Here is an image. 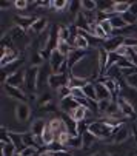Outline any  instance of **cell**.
I'll return each instance as SVG.
<instances>
[{
  "label": "cell",
  "instance_id": "cell-38",
  "mask_svg": "<svg viewBox=\"0 0 137 156\" xmlns=\"http://www.w3.org/2000/svg\"><path fill=\"white\" fill-rule=\"evenodd\" d=\"M15 151L17 150L12 144H2V156H14Z\"/></svg>",
  "mask_w": 137,
  "mask_h": 156
},
{
  "label": "cell",
  "instance_id": "cell-14",
  "mask_svg": "<svg viewBox=\"0 0 137 156\" xmlns=\"http://www.w3.org/2000/svg\"><path fill=\"white\" fill-rule=\"evenodd\" d=\"M85 57H86V51H83V50H73L70 53V56H68V68H70V71L74 68L77 63H80Z\"/></svg>",
  "mask_w": 137,
  "mask_h": 156
},
{
  "label": "cell",
  "instance_id": "cell-9",
  "mask_svg": "<svg viewBox=\"0 0 137 156\" xmlns=\"http://www.w3.org/2000/svg\"><path fill=\"white\" fill-rule=\"evenodd\" d=\"M3 88H5V93H6L9 98H12V99H17L19 102H28V99H29V98H26L25 91L22 90V88L11 87V85H8V83H3Z\"/></svg>",
  "mask_w": 137,
  "mask_h": 156
},
{
  "label": "cell",
  "instance_id": "cell-20",
  "mask_svg": "<svg viewBox=\"0 0 137 156\" xmlns=\"http://www.w3.org/2000/svg\"><path fill=\"white\" fill-rule=\"evenodd\" d=\"M74 27H77L79 30H83V31L91 33V25H89V22H88V19H86V16H85L83 11L76 17V20H74Z\"/></svg>",
  "mask_w": 137,
  "mask_h": 156
},
{
  "label": "cell",
  "instance_id": "cell-61",
  "mask_svg": "<svg viewBox=\"0 0 137 156\" xmlns=\"http://www.w3.org/2000/svg\"><path fill=\"white\" fill-rule=\"evenodd\" d=\"M40 154H42V153H39V151H37V153H36V154H33V156H40Z\"/></svg>",
  "mask_w": 137,
  "mask_h": 156
},
{
  "label": "cell",
  "instance_id": "cell-40",
  "mask_svg": "<svg viewBox=\"0 0 137 156\" xmlns=\"http://www.w3.org/2000/svg\"><path fill=\"white\" fill-rule=\"evenodd\" d=\"M56 91H57V96L60 98V101H62V99H65V98H70V96H71V88L68 87V85L60 87L59 90H56Z\"/></svg>",
  "mask_w": 137,
  "mask_h": 156
},
{
  "label": "cell",
  "instance_id": "cell-57",
  "mask_svg": "<svg viewBox=\"0 0 137 156\" xmlns=\"http://www.w3.org/2000/svg\"><path fill=\"white\" fill-rule=\"evenodd\" d=\"M54 156H74V154L70 153L68 150H63V151H57V153H54Z\"/></svg>",
  "mask_w": 137,
  "mask_h": 156
},
{
  "label": "cell",
  "instance_id": "cell-45",
  "mask_svg": "<svg viewBox=\"0 0 137 156\" xmlns=\"http://www.w3.org/2000/svg\"><path fill=\"white\" fill-rule=\"evenodd\" d=\"M102 28H103V31L106 33V36L109 37L111 36V33L114 31V28H112V25H111V20H105V22H100V23H99Z\"/></svg>",
  "mask_w": 137,
  "mask_h": 156
},
{
  "label": "cell",
  "instance_id": "cell-19",
  "mask_svg": "<svg viewBox=\"0 0 137 156\" xmlns=\"http://www.w3.org/2000/svg\"><path fill=\"white\" fill-rule=\"evenodd\" d=\"M62 121H63V124H65V128H66V131L70 133L71 136H77L79 135V130H77V122L70 116V115H63L62 116Z\"/></svg>",
  "mask_w": 137,
  "mask_h": 156
},
{
  "label": "cell",
  "instance_id": "cell-36",
  "mask_svg": "<svg viewBox=\"0 0 137 156\" xmlns=\"http://www.w3.org/2000/svg\"><path fill=\"white\" fill-rule=\"evenodd\" d=\"M82 9L86 11V12H94V11H97V2H93V0H83Z\"/></svg>",
  "mask_w": 137,
  "mask_h": 156
},
{
  "label": "cell",
  "instance_id": "cell-29",
  "mask_svg": "<svg viewBox=\"0 0 137 156\" xmlns=\"http://www.w3.org/2000/svg\"><path fill=\"white\" fill-rule=\"evenodd\" d=\"M82 139H83V148H89L91 145H93L96 141H97V138L91 133L89 130L88 131H85L83 135H82Z\"/></svg>",
  "mask_w": 137,
  "mask_h": 156
},
{
  "label": "cell",
  "instance_id": "cell-26",
  "mask_svg": "<svg viewBox=\"0 0 137 156\" xmlns=\"http://www.w3.org/2000/svg\"><path fill=\"white\" fill-rule=\"evenodd\" d=\"M74 50H83V51H86L88 50V47H89V42H88V39L85 37V36H82V34H77V37H76V40H74Z\"/></svg>",
  "mask_w": 137,
  "mask_h": 156
},
{
  "label": "cell",
  "instance_id": "cell-3",
  "mask_svg": "<svg viewBox=\"0 0 137 156\" xmlns=\"http://www.w3.org/2000/svg\"><path fill=\"white\" fill-rule=\"evenodd\" d=\"M70 77H71V74H68V73L51 74V76L48 77V85H50L51 88H56V90H59L60 87H65V85L70 87Z\"/></svg>",
  "mask_w": 137,
  "mask_h": 156
},
{
  "label": "cell",
  "instance_id": "cell-7",
  "mask_svg": "<svg viewBox=\"0 0 137 156\" xmlns=\"http://www.w3.org/2000/svg\"><path fill=\"white\" fill-rule=\"evenodd\" d=\"M116 102H117V105H119V108H120V111H122V115H123L125 118L135 119V110H134V107H132V104H131L129 101H126L125 98L119 96Z\"/></svg>",
  "mask_w": 137,
  "mask_h": 156
},
{
  "label": "cell",
  "instance_id": "cell-2",
  "mask_svg": "<svg viewBox=\"0 0 137 156\" xmlns=\"http://www.w3.org/2000/svg\"><path fill=\"white\" fill-rule=\"evenodd\" d=\"M40 68L39 66H28L26 68V77H25V88L29 94H34L37 91V79H39Z\"/></svg>",
  "mask_w": 137,
  "mask_h": 156
},
{
  "label": "cell",
  "instance_id": "cell-39",
  "mask_svg": "<svg viewBox=\"0 0 137 156\" xmlns=\"http://www.w3.org/2000/svg\"><path fill=\"white\" fill-rule=\"evenodd\" d=\"M43 56L40 51H34L33 56H31V66H39L40 63H43Z\"/></svg>",
  "mask_w": 137,
  "mask_h": 156
},
{
  "label": "cell",
  "instance_id": "cell-11",
  "mask_svg": "<svg viewBox=\"0 0 137 156\" xmlns=\"http://www.w3.org/2000/svg\"><path fill=\"white\" fill-rule=\"evenodd\" d=\"M25 77H26V70H19L6 79V83L11 87H17V88L25 87Z\"/></svg>",
  "mask_w": 137,
  "mask_h": 156
},
{
  "label": "cell",
  "instance_id": "cell-52",
  "mask_svg": "<svg viewBox=\"0 0 137 156\" xmlns=\"http://www.w3.org/2000/svg\"><path fill=\"white\" fill-rule=\"evenodd\" d=\"M36 153H37V148H34V147H26L23 151H22V154H23V156H33Z\"/></svg>",
  "mask_w": 137,
  "mask_h": 156
},
{
  "label": "cell",
  "instance_id": "cell-51",
  "mask_svg": "<svg viewBox=\"0 0 137 156\" xmlns=\"http://www.w3.org/2000/svg\"><path fill=\"white\" fill-rule=\"evenodd\" d=\"M14 5H15V8H17V9H25L29 3L26 2V0H15Z\"/></svg>",
  "mask_w": 137,
  "mask_h": 156
},
{
  "label": "cell",
  "instance_id": "cell-25",
  "mask_svg": "<svg viewBox=\"0 0 137 156\" xmlns=\"http://www.w3.org/2000/svg\"><path fill=\"white\" fill-rule=\"evenodd\" d=\"M89 82H91L89 79L76 77V76H73V74H71V77H70V88H71V90H73V88H85Z\"/></svg>",
  "mask_w": 137,
  "mask_h": 156
},
{
  "label": "cell",
  "instance_id": "cell-43",
  "mask_svg": "<svg viewBox=\"0 0 137 156\" xmlns=\"http://www.w3.org/2000/svg\"><path fill=\"white\" fill-rule=\"evenodd\" d=\"M51 6H53V8H56L57 11H63L65 8L70 6V3L65 2V0H56V2H51Z\"/></svg>",
  "mask_w": 137,
  "mask_h": 156
},
{
  "label": "cell",
  "instance_id": "cell-42",
  "mask_svg": "<svg viewBox=\"0 0 137 156\" xmlns=\"http://www.w3.org/2000/svg\"><path fill=\"white\" fill-rule=\"evenodd\" d=\"M51 102H53V96H51V93H45V94H42V96H40V101H39V108L45 107L46 104H51Z\"/></svg>",
  "mask_w": 137,
  "mask_h": 156
},
{
  "label": "cell",
  "instance_id": "cell-33",
  "mask_svg": "<svg viewBox=\"0 0 137 156\" xmlns=\"http://www.w3.org/2000/svg\"><path fill=\"white\" fill-rule=\"evenodd\" d=\"M74 48L70 45V43H68V42H59V47H57V51L62 54V56H65V57H68V56H70V53L73 51Z\"/></svg>",
  "mask_w": 137,
  "mask_h": 156
},
{
  "label": "cell",
  "instance_id": "cell-60",
  "mask_svg": "<svg viewBox=\"0 0 137 156\" xmlns=\"http://www.w3.org/2000/svg\"><path fill=\"white\" fill-rule=\"evenodd\" d=\"M14 156H23V154H22V153H17V151H15V154H14Z\"/></svg>",
  "mask_w": 137,
  "mask_h": 156
},
{
  "label": "cell",
  "instance_id": "cell-4",
  "mask_svg": "<svg viewBox=\"0 0 137 156\" xmlns=\"http://www.w3.org/2000/svg\"><path fill=\"white\" fill-rule=\"evenodd\" d=\"M123 45H125V37L123 36H116V37H108L106 40H103L102 48H105L108 53H116Z\"/></svg>",
  "mask_w": 137,
  "mask_h": 156
},
{
  "label": "cell",
  "instance_id": "cell-24",
  "mask_svg": "<svg viewBox=\"0 0 137 156\" xmlns=\"http://www.w3.org/2000/svg\"><path fill=\"white\" fill-rule=\"evenodd\" d=\"M22 139H23V144H25L26 147H34V148H39V141H37V138L33 135L31 131L22 133Z\"/></svg>",
  "mask_w": 137,
  "mask_h": 156
},
{
  "label": "cell",
  "instance_id": "cell-23",
  "mask_svg": "<svg viewBox=\"0 0 137 156\" xmlns=\"http://www.w3.org/2000/svg\"><path fill=\"white\" fill-rule=\"evenodd\" d=\"M109 20H111V25H112L114 31H120V30H123V28L129 27V25L126 23V22L123 20V17H122L120 14H114Z\"/></svg>",
  "mask_w": 137,
  "mask_h": 156
},
{
  "label": "cell",
  "instance_id": "cell-17",
  "mask_svg": "<svg viewBox=\"0 0 137 156\" xmlns=\"http://www.w3.org/2000/svg\"><path fill=\"white\" fill-rule=\"evenodd\" d=\"M94 87H96L97 102H100V101H112L111 93L108 91V88L105 87V83H102V82H94Z\"/></svg>",
  "mask_w": 137,
  "mask_h": 156
},
{
  "label": "cell",
  "instance_id": "cell-18",
  "mask_svg": "<svg viewBox=\"0 0 137 156\" xmlns=\"http://www.w3.org/2000/svg\"><path fill=\"white\" fill-rule=\"evenodd\" d=\"M128 136H129V128L128 127H125V125H122L120 128H117L116 130V133L109 138L114 144H120V142H123V141H126L128 139Z\"/></svg>",
  "mask_w": 137,
  "mask_h": 156
},
{
  "label": "cell",
  "instance_id": "cell-13",
  "mask_svg": "<svg viewBox=\"0 0 137 156\" xmlns=\"http://www.w3.org/2000/svg\"><path fill=\"white\" fill-rule=\"evenodd\" d=\"M46 125H48V122L43 121V119H37V121H34V122L31 124V130H29V131L37 138L39 142H42V136H43L45 130H46Z\"/></svg>",
  "mask_w": 137,
  "mask_h": 156
},
{
  "label": "cell",
  "instance_id": "cell-54",
  "mask_svg": "<svg viewBox=\"0 0 137 156\" xmlns=\"http://www.w3.org/2000/svg\"><path fill=\"white\" fill-rule=\"evenodd\" d=\"M40 110H43V111H56V105L51 102V104H46L45 107H42Z\"/></svg>",
  "mask_w": 137,
  "mask_h": 156
},
{
  "label": "cell",
  "instance_id": "cell-22",
  "mask_svg": "<svg viewBox=\"0 0 137 156\" xmlns=\"http://www.w3.org/2000/svg\"><path fill=\"white\" fill-rule=\"evenodd\" d=\"M105 116H106V118H114V119H120V118L123 116L116 101H111V104H109V107H108V110H106Z\"/></svg>",
  "mask_w": 137,
  "mask_h": 156
},
{
  "label": "cell",
  "instance_id": "cell-55",
  "mask_svg": "<svg viewBox=\"0 0 137 156\" xmlns=\"http://www.w3.org/2000/svg\"><path fill=\"white\" fill-rule=\"evenodd\" d=\"M131 128H132V131H131V135H132V139H134V142H135V145H137V125L134 124V125H132Z\"/></svg>",
  "mask_w": 137,
  "mask_h": 156
},
{
  "label": "cell",
  "instance_id": "cell-48",
  "mask_svg": "<svg viewBox=\"0 0 137 156\" xmlns=\"http://www.w3.org/2000/svg\"><path fill=\"white\" fill-rule=\"evenodd\" d=\"M71 96H73V98H74L76 101L86 98V94L83 93V90H82V88H73V90H71Z\"/></svg>",
  "mask_w": 137,
  "mask_h": 156
},
{
  "label": "cell",
  "instance_id": "cell-41",
  "mask_svg": "<svg viewBox=\"0 0 137 156\" xmlns=\"http://www.w3.org/2000/svg\"><path fill=\"white\" fill-rule=\"evenodd\" d=\"M63 150H66V148H65V145H62L59 141H56V142L46 145V151H51V153H57V151H63Z\"/></svg>",
  "mask_w": 137,
  "mask_h": 156
},
{
  "label": "cell",
  "instance_id": "cell-15",
  "mask_svg": "<svg viewBox=\"0 0 137 156\" xmlns=\"http://www.w3.org/2000/svg\"><path fill=\"white\" fill-rule=\"evenodd\" d=\"M29 116H31V110H29L28 104L26 102H19L17 107H15V118H17V121L25 122V121L29 119Z\"/></svg>",
  "mask_w": 137,
  "mask_h": 156
},
{
  "label": "cell",
  "instance_id": "cell-32",
  "mask_svg": "<svg viewBox=\"0 0 137 156\" xmlns=\"http://www.w3.org/2000/svg\"><path fill=\"white\" fill-rule=\"evenodd\" d=\"M8 36H9V37L14 40V42H15V40H20V39H23V37H25V30L15 25V27H14V28H12L9 33H8Z\"/></svg>",
  "mask_w": 137,
  "mask_h": 156
},
{
  "label": "cell",
  "instance_id": "cell-8",
  "mask_svg": "<svg viewBox=\"0 0 137 156\" xmlns=\"http://www.w3.org/2000/svg\"><path fill=\"white\" fill-rule=\"evenodd\" d=\"M97 63H99V77H103L106 74L108 70V60H109V53L105 48H99L97 50Z\"/></svg>",
  "mask_w": 137,
  "mask_h": 156
},
{
  "label": "cell",
  "instance_id": "cell-50",
  "mask_svg": "<svg viewBox=\"0 0 137 156\" xmlns=\"http://www.w3.org/2000/svg\"><path fill=\"white\" fill-rule=\"evenodd\" d=\"M125 47H128V48H135V47H137V39H135V37H125Z\"/></svg>",
  "mask_w": 137,
  "mask_h": 156
},
{
  "label": "cell",
  "instance_id": "cell-56",
  "mask_svg": "<svg viewBox=\"0 0 137 156\" xmlns=\"http://www.w3.org/2000/svg\"><path fill=\"white\" fill-rule=\"evenodd\" d=\"M129 12H131V14H134V16L137 17V2L131 3V6H129Z\"/></svg>",
  "mask_w": 137,
  "mask_h": 156
},
{
  "label": "cell",
  "instance_id": "cell-53",
  "mask_svg": "<svg viewBox=\"0 0 137 156\" xmlns=\"http://www.w3.org/2000/svg\"><path fill=\"white\" fill-rule=\"evenodd\" d=\"M128 59L134 63V66H137V54L134 53V50L132 48H129V54H128Z\"/></svg>",
  "mask_w": 137,
  "mask_h": 156
},
{
  "label": "cell",
  "instance_id": "cell-30",
  "mask_svg": "<svg viewBox=\"0 0 137 156\" xmlns=\"http://www.w3.org/2000/svg\"><path fill=\"white\" fill-rule=\"evenodd\" d=\"M66 147H71V148H83V139H82V135H77V136H71L70 141H68Z\"/></svg>",
  "mask_w": 137,
  "mask_h": 156
},
{
  "label": "cell",
  "instance_id": "cell-47",
  "mask_svg": "<svg viewBox=\"0 0 137 156\" xmlns=\"http://www.w3.org/2000/svg\"><path fill=\"white\" fill-rule=\"evenodd\" d=\"M125 80H126V83H128L131 88L137 90V73H134V74H131V76L125 77Z\"/></svg>",
  "mask_w": 137,
  "mask_h": 156
},
{
  "label": "cell",
  "instance_id": "cell-37",
  "mask_svg": "<svg viewBox=\"0 0 137 156\" xmlns=\"http://www.w3.org/2000/svg\"><path fill=\"white\" fill-rule=\"evenodd\" d=\"M91 34H94L96 37H99V39H102V40H106V39H108L106 33L103 31V28H102V27H100L99 23L93 27V30H91Z\"/></svg>",
  "mask_w": 137,
  "mask_h": 156
},
{
  "label": "cell",
  "instance_id": "cell-12",
  "mask_svg": "<svg viewBox=\"0 0 137 156\" xmlns=\"http://www.w3.org/2000/svg\"><path fill=\"white\" fill-rule=\"evenodd\" d=\"M39 17H31V16H14V22H15V25L20 27V28H23L25 31L26 30H31L33 25L36 23V20Z\"/></svg>",
  "mask_w": 137,
  "mask_h": 156
},
{
  "label": "cell",
  "instance_id": "cell-27",
  "mask_svg": "<svg viewBox=\"0 0 137 156\" xmlns=\"http://www.w3.org/2000/svg\"><path fill=\"white\" fill-rule=\"evenodd\" d=\"M46 25H48V20L45 19V17H39V19L36 20V23L33 25L31 31L36 33V34H42V33L45 31V28H46Z\"/></svg>",
  "mask_w": 137,
  "mask_h": 156
},
{
  "label": "cell",
  "instance_id": "cell-59",
  "mask_svg": "<svg viewBox=\"0 0 137 156\" xmlns=\"http://www.w3.org/2000/svg\"><path fill=\"white\" fill-rule=\"evenodd\" d=\"M40 156H54V153H51V151H43Z\"/></svg>",
  "mask_w": 137,
  "mask_h": 156
},
{
  "label": "cell",
  "instance_id": "cell-10",
  "mask_svg": "<svg viewBox=\"0 0 137 156\" xmlns=\"http://www.w3.org/2000/svg\"><path fill=\"white\" fill-rule=\"evenodd\" d=\"M68 60V57L62 56L57 50L51 54V59H50V65H51V70H53V74H60V68L62 65Z\"/></svg>",
  "mask_w": 137,
  "mask_h": 156
},
{
  "label": "cell",
  "instance_id": "cell-21",
  "mask_svg": "<svg viewBox=\"0 0 137 156\" xmlns=\"http://www.w3.org/2000/svg\"><path fill=\"white\" fill-rule=\"evenodd\" d=\"M9 139H11V144L15 147L17 153H22V151L26 148V145L23 144V139H22V135H17V133L9 131Z\"/></svg>",
  "mask_w": 137,
  "mask_h": 156
},
{
  "label": "cell",
  "instance_id": "cell-16",
  "mask_svg": "<svg viewBox=\"0 0 137 156\" xmlns=\"http://www.w3.org/2000/svg\"><path fill=\"white\" fill-rule=\"evenodd\" d=\"M59 107H60V110L63 111V113H68V115H71L73 111L76 110V108H79L80 105H79V102L73 98V96H70V98H65V99H62L60 101V104H59Z\"/></svg>",
  "mask_w": 137,
  "mask_h": 156
},
{
  "label": "cell",
  "instance_id": "cell-28",
  "mask_svg": "<svg viewBox=\"0 0 137 156\" xmlns=\"http://www.w3.org/2000/svg\"><path fill=\"white\" fill-rule=\"evenodd\" d=\"M86 113H88V108L86 107H79V108H76L74 111H73V113L70 115L76 122H80V121H83V119H86Z\"/></svg>",
  "mask_w": 137,
  "mask_h": 156
},
{
  "label": "cell",
  "instance_id": "cell-6",
  "mask_svg": "<svg viewBox=\"0 0 137 156\" xmlns=\"http://www.w3.org/2000/svg\"><path fill=\"white\" fill-rule=\"evenodd\" d=\"M19 60V51L15 48H2V60H0V65L2 68L14 63Z\"/></svg>",
  "mask_w": 137,
  "mask_h": 156
},
{
  "label": "cell",
  "instance_id": "cell-49",
  "mask_svg": "<svg viewBox=\"0 0 137 156\" xmlns=\"http://www.w3.org/2000/svg\"><path fill=\"white\" fill-rule=\"evenodd\" d=\"M109 104H111V101H100V102H99V113H100V115H105V113H106Z\"/></svg>",
  "mask_w": 137,
  "mask_h": 156
},
{
  "label": "cell",
  "instance_id": "cell-34",
  "mask_svg": "<svg viewBox=\"0 0 137 156\" xmlns=\"http://www.w3.org/2000/svg\"><path fill=\"white\" fill-rule=\"evenodd\" d=\"M59 37H60V40H62V42H70V39H71L70 27H65V25L59 27Z\"/></svg>",
  "mask_w": 137,
  "mask_h": 156
},
{
  "label": "cell",
  "instance_id": "cell-31",
  "mask_svg": "<svg viewBox=\"0 0 137 156\" xmlns=\"http://www.w3.org/2000/svg\"><path fill=\"white\" fill-rule=\"evenodd\" d=\"M83 93L86 94V98L89 101H97V96H96V87H94V82H89L85 88H82Z\"/></svg>",
  "mask_w": 137,
  "mask_h": 156
},
{
  "label": "cell",
  "instance_id": "cell-1",
  "mask_svg": "<svg viewBox=\"0 0 137 156\" xmlns=\"http://www.w3.org/2000/svg\"><path fill=\"white\" fill-rule=\"evenodd\" d=\"M93 135L97 138V139H109L114 133H116V128L109 127L108 124H105L102 119L99 121H94L89 124V128H88Z\"/></svg>",
  "mask_w": 137,
  "mask_h": 156
},
{
  "label": "cell",
  "instance_id": "cell-44",
  "mask_svg": "<svg viewBox=\"0 0 137 156\" xmlns=\"http://www.w3.org/2000/svg\"><path fill=\"white\" fill-rule=\"evenodd\" d=\"M122 17H123V20L126 22L128 25H135V23H137V17H135L134 14H131L129 11L125 12V14H122Z\"/></svg>",
  "mask_w": 137,
  "mask_h": 156
},
{
  "label": "cell",
  "instance_id": "cell-58",
  "mask_svg": "<svg viewBox=\"0 0 137 156\" xmlns=\"http://www.w3.org/2000/svg\"><path fill=\"white\" fill-rule=\"evenodd\" d=\"M0 6H2V9H5V8L11 6V2H2V3H0Z\"/></svg>",
  "mask_w": 137,
  "mask_h": 156
},
{
  "label": "cell",
  "instance_id": "cell-35",
  "mask_svg": "<svg viewBox=\"0 0 137 156\" xmlns=\"http://www.w3.org/2000/svg\"><path fill=\"white\" fill-rule=\"evenodd\" d=\"M129 6H131V3H128V2H116L114 3V11L122 16L129 11Z\"/></svg>",
  "mask_w": 137,
  "mask_h": 156
},
{
  "label": "cell",
  "instance_id": "cell-62",
  "mask_svg": "<svg viewBox=\"0 0 137 156\" xmlns=\"http://www.w3.org/2000/svg\"><path fill=\"white\" fill-rule=\"evenodd\" d=\"M132 50H134V53H135V54H137V47H135V48H132Z\"/></svg>",
  "mask_w": 137,
  "mask_h": 156
},
{
  "label": "cell",
  "instance_id": "cell-5",
  "mask_svg": "<svg viewBox=\"0 0 137 156\" xmlns=\"http://www.w3.org/2000/svg\"><path fill=\"white\" fill-rule=\"evenodd\" d=\"M97 82H102V83H105V87L108 88V91L111 93V98H112V101H117V98L120 96V91H122V88H120V85L117 83V80H114V79H109V77H99V80Z\"/></svg>",
  "mask_w": 137,
  "mask_h": 156
},
{
  "label": "cell",
  "instance_id": "cell-46",
  "mask_svg": "<svg viewBox=\"0 0 137 156\" xmlns=\"http://www.w3.org/2000/svg\"><path fill=\"white\" fill-rule=\"evenodd\" d=\"M89 124H91V122H88L86 119H83V121L77 122V130H79V135H83L85 131H88V128H89Z\"/></svg>",
  "mask_w": 137,
  "mask_h": 156
}]
</instances>
